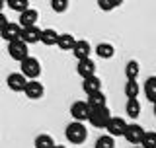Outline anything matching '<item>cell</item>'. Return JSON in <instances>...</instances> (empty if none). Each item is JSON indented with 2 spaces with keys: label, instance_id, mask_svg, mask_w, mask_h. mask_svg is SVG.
Instances as JSON below:
<instances>
[{
  "label": "cell",
  "instance_id": "2",
  "mask_svg": "<svg viewBox=\"0 0 156 148\" xmlns=\"http://www.w3.org/2000/svg\"><path fill=\"white\" fill-rule=\"evenodd\" d=\"M111 119V111L107 105H101V107H94V109H90L88 113V121H90L92 127H96V129H105V125L109 123Z\"/></svg>",
  "mask_w": 156,
  "mask_h": 148
},
{
  "label": "cell",
  "instance_id": "34",
  "mask_svg": "<svg viewBox=\"0 0 156 148\" xmlns=\"http://www.w3.org/2000/svg\"><path fill=\"white\" fill-rule=\"evenodd\" d=\"M135 148H140V146H135Z\"/></svg>",
  "mask_w": 156,
  "mask_h": 148
},
{
  "label": "cell",
  "instance_id": "19",
  "mask_svg": "<svg viewBox=\"0 0 156 148\" xmlns=\"http://www.w3.org/2000/svg\"><path fill=\"white\" fill-rule=\"evenodd\" d=\"M144 93H146V100L150 103L156 101V76H150L144 82Z\"/></svg>",
  "mask_w": 156,
  "mask_h": 148
},
{
  "label": "cell",
  "instance_id": "10",
  "mask_svg": "<svg viewBox=\"0 0 156 148\" xmlns=\"http://www.w3.org/2000/svg\"><path fill=\"white\" fill-rule=\"evenodd\" d=\"M20 31H22V27L18 26V22H8L6 26H4L2 29H0V39H4V41H16V39H20Z\"/></svg>",
  "mask_w": 156,
  "mask_h": 148
},
{
  "label": "cell",
  "instance_id": "1",
  "mask_svg": "<svg viewBox=\"0 0 156 148\" xmlns=\"http://www.w3.org/2000/svg\"><path fill=\"white\" fill-rule=\"evenodd\" d=\"M65 136L70 144H82V142H86V139H88V129L84 127V123L72 121L70 125H66Z\"/></svg>",
  "mask_w": 156,
  "mask_h": 148
},
{
  "label": "cell",
  "instance_id": "27",
  "mask_svg": "<svg viewBox=\"0 0 156 148\" xmlns=\"http://www.w3.org/2000/svg\"><path fill=\"white\" fill-rule=\"evenodd\" d=\"M4 4H6L8 8H12L14 12H23V10L29 8V2H27V0H6Z\"/></svg>",
  "mask_w": 156,
  "mask_h": 148
},
{
  "label": "cell",
  "instance_id": "7",
  "mask_svg": "<svg viewBox=\"0 0 156 148\" xmlns=\"http://www.w3.org/2000/svg\"><path fill=\"white\" fill-rule=\"evenodd\" d=\"M88 113H90V107L86 105V101H74L70 105V115H72V119L78 121V123L88 121Z\"/></svg>",
  "mask_w": 156,
  "mask_h": 148
},
{
  "label": "cell",
  "instance_id": "14",
  "mask_svg": "<svg viewBox=\"0 0 156 148\" xmlns=\"http://www.w3.org/2000/svg\"><path fill=\"white\" fill-rule=\"evenodd\" d=\"M92 53V45L84 39H80V41H74V47H72V55H74L78 61H82V58H88Z\"/></svg>",
  "mask_w": 156,
  "mask_h": 148
},
{
  "label": "cell",
  "instance_id": "3",
  "mask_svg": "<svg viewBox=\"0 0 156 148\" xmlns=\"http://www.w3.org/2000/svg\"><path fill=\"white\" fill-rule=\"evenodd\" d=\"M20 68H22L20 72L26 76V80H37L41 74V62L35 57H26L23 61H20Z\"/></svg>",
  "mask_w": 156,
  "mask_h": 148
},
{
  "label": "cell",
  "instance_id": "15",
  "mask_svg": "<svg viewBox=\"0 0 156 148\" xmlns=\"http://www.w3.org/2000/svg\"><path fill=\"white\" fill-rule=\"evenodd\" d=\"M82 90H84L88 96L90 93H94V92H101V80L96 76H88V78H84V82H82Z\"/></svg>",
  "mask_w": 156,
  "mask_h": 148
},
{
  "label": "cell",
  "instance_id": "33",
  "mask_svg": "<svg viewBox=\"0 0 156 148\" xmlns=\"http://www.w3.org/2000/svg\"><path fill=\"white\" fill-rule=\"evenodd\" d=\"M53 148H66V146H58V144H55V146H53Z\"/></svg>",
  "mask_w": 156,
  "mask_h": 148
},
{
  "label": "cell",
  "instance_id": "20",
  "mask_svg": "<svg viewBox=\"0 0 156 148\" xmlns=\"http://www.w3.org/2000/svg\"><path fill=\"white\" fill-rule=\"evenodd\" d=\"M96 55L100 58H111L115 55V49L111 43H100V45H96Z\"/></svg>",
  "mask_w": 156,
  "mask_h": 148
},
{
  "label": "cell",
  "instance_id": "6",
  "mask_svg": "<svg viewBox=\"0 0 156 148\" xmlns=\"http://www.w3.org/2000/svg\"><path fill=\"white\" fill-rule=\"evenodd\" d=\"M39 37H41V29L37 26L22 27V31H20V41H23L27 47L33 45V43H39Z\"/></svg>",
  "mask_w": 156,
  "mask_h": 148
},
{
  "label": "cell",
  "instance_id": "16",
  "mask_svg": "<svg viewBox=\"0 0 156 148\" xmlns=\"http://www.w3.org/2000/svg\"><path fill=\"white\" fill-rule=\"evenodd\" d=\"M74 41H76V37L70 35V33H58L55 45H57L58 49H62V51H72V47H74Z\"/></svg>",
  "mask_w": 156,
  "mask_h": 148
},
{
  "label": "cell",
  "instance_id": "24",
  "mask_svg": "<svg viewBox=\"0 0 156 148\" xmlns=\"http://www.w3.org/2000/svg\"><path fill=\"white\" fill-rule=\"evenodd\" d=\"M140 148H156V132L154 131H144L140 139Z\"/></svg>",
  "mask_w": 156,
  "mask_h": 148
},
{
  "label": "cell",
  "instance_id": "29",
  "mask_svg": "<svg viewBox=\"0 0 156 148\" xmlns=\"http://www.w3.org/2000/svg\"><path fill=\"white\" fill-rule=\"evenodd\" d=\"M98 6L104 10V12H109V10H113V8H111V4H109V0H98Z\"/></svg>",
  "mask_w": 156,
  "mask_h": 148
},
{
  "label": "cell",
  "instance_id": "17",
  "mask_svg": "<svg viewBox=\"0 0 156 148\" xmlns=\"http://www.w3.org/2000/svg\"><path fill=\"white\" fill-rule=\"evenodd\" d=\"M57 37H58V33H57L53 27L41 29V37H39V43H43V45H47V47H53V45L57 43Z\"/></svg>",
  "mask_w": 156,
  "mask_h": 148
},
{
  "label": "cell",
  "instance_id": "28",
  "mask_svg": "<svg viewBox=\"0 0 156 148\" xmlns=\"http://www.w3.org/2000/svg\"><path fill=\"white\" fill-rule=\"evenodd\" d=\"M51 8H53V12L62 14L68 10V0H51Z\"/></svg>",
  "mask_w": 156,
  "mask_h": 148
},
{
  "label": "cell",
  "instance_id": "21",
  "mask_svg": "<svg viewBox=\"0 0 156 148\" xmlns=\"http://www.w3.org/2000/svg\"><path fill=\"white\" fill-rule=\"evenodd\" d=\"M140 93V86L136 80H127L125 82V96L129 100H136V96Z\"/></svg>",
  "mask_w": 156,
  "mask_h": 148
},
{
  "label": "cell",
  "instance_id": "31",
  "mask_svg": "<svg viewBox=\"0 0 156 148\" xmlns=\"http://www.w3.org/2000/svg\"><path fill=\"white\" fill-rule=\"evenodd\" d=\"M121 2H123V0H109L111 8H117V6H121Z\"/></svg>",
  "mask_w": 156,
  "mask_h": 148
},
{
  "label": "cell",
  "instance_id": "22",
  "mask_svg": "<svg viewBox=\"0 0 156 148\" xmlns=\"http://www.w3.org/2000/svg\"><path fill=\"white\" fill-rule=\"evenodd\" d=\"M139 72H140V65L136 61H129L125 65V76H127V80H136Z\"/></svg>",
  "mask_w": 156,
  "mask_h": 148
},
{
  "label": "cell",
  "instance_id": "11",
  "mask_svg": "<svg viewBox=\"0 0 156 148\" xmlns=\"http://www.w3.org/2000/svg\"><path fill=\"white\" fill-rule=\"evenodd\" d=\"M26 76H23L22 72H12V74H8V78H6V84H8V88L12 92H23V88H26Z\"/></svg>",
  "mask_w": 156,
  "mask_h": 148
},
{
  "label": "cell",
  "instance_id": "8",
  "mask_svg": "<svg viewBox=\"0 0 156 148\" xmlns=\"http://www.w3.org/2000/svg\"><path fill=\"white\" fill-rule=\"evenodd\" d=\"M125 127H127L125 119H121V117H111L109 123L105 125V129H107V135L115 139V136H123Z\"/></svg>",
  "mask_w": 156,
  "mask_h": 148
},
{
  "label": "cell",
  "instance_id": "9",
  "mask_svg": "<svg viewBox=\"0 0 156 148\" xmlns=\"http://www.w3.org/2000/svg\"><path fill=\"white\" fill-rule=\"evenodd\" d=\"M23 93L29 97V100H39V97L45 93V88L39 80H27L26 88H23Z\"/></svg>",
  "mask_w": 156,
  "mask_h": 148
},
{
  "label": "cell",
  "instance_id": "35",
  "mask_svg": "<svg viewBox=\"0 0 156 148\" xmlns=\"http://www.w3.org/2000/svg\"><path fill=\"white\" fill-rule=\"evenodd\" d=\"M2 2H6V0H2Z\"/></svg>",
  "mask_w": 156,
  "mask_h": 148
},
{
  "label": "cell",
  "instance_id": "18",
  "mask_svg": "<svg viewBox=\"0 0 156 148\" xmlns=\"http://www.w3.org/2000/svg\"><path fill=\"white\" fill-rule=\"evenodd\" d=\"M86 105L90 107V109H94V107H101V105H105V93H104V92H94V93H90V96H88V101H86Z\"/></svg>",
  "mask_w": 156,
  "mask_h": 148
},
{
  "label": "cell",
  "instance_id": "13",
  "mask_svg": "<svg viewBox=\"0 0 156 148\" xmlns=\"http://www.w3.org/2000/svg\"><path fill=\"white\" fill-rule=\"evenodd\" d=\"M76 72H78V76H82V78L94 76V74H96V65H94V61H92L90 57H88V58H82V61H78Z\"/></svg>",
  "mask_w": 156,
  "mask_h": 148
},
{
  "label": "cell",
  "instance_id": "25",
  "mask_svg": "<svg viewBox=\"0 0 156 148\" xmlns=\"http://www.w3.org/2000/svg\"><path fill=\"white\" fill-rule=\"evenodd\" d=\"M94 148H115V139L109 135H101V136H98Z\"/></svg>",
  "mask_w": 156,
  "mask_h": 148
},
{
  "label": "cell",
  "instance_id": "32",
  "mask_svg": "<svg viewBox=\"0 0 156 148\" xmlns=\"http://www.w3.org/2000/svg\"><path fill=\"white\" fill-rule=\"evenodd\" d=\"M2 8H4V2H2V0H0V12H2Z\"/></svg>",
  "mask_w": 156,
  "mask_h": 148
},
{
  "label": "cell",
  "instance_id": "30",
  "mask_svg": "<svg viewBox=\"0 0 156 148\" xmlns=\"http://www.w3.org/2000/svg\"><path fill=\"white\" fill-rule=\"evenodd\" d=\"M6 23H8V18L4 16V12H0V29H2L4 26H6Z\"/></svg>",
  "mask_w": 156,
  "mask_h": 148
},
{
  "label": "cell",
  "instance_id": "5",
  "mask_svg": "<svg viewBox=\"0 0 156 148\" xmlns=\"http://www.w3.org/2000/svg\"><path fill=\"white\" fill-rule=\"evenodd\" d=\"M8 53H10V57H12L14 61H23L26 57H29V49H27V45H26L23 41H20V39L8 43Z\"/></svg>",
  "mask_w": 156,
  "mask_h": 148
},
{
  "label": "cell",
  "instance_id": "26",
  "mask_svg": "<svg viewBox=\"0 0 156 148\" xmlns=\"http://www.w3.org/2000/svg\"><path fill=\"white\" fill-rule=\"evenodd\" d=\"M53 146H55V140L51 135H39L35 139V148H53Z\"/></svg>",
  "mask_w": 156,
  "mask_h": 148
},
{
  "label": "cell",
  "instance_id": "23",
  "mask_svg": "<svg viewBox=\"0 0 156 148\" xmlns=\"http://www.w3.org/2000/svg\"><path fill=\"white\" fill-rule=\"evenodd\" d=\"M125 113L131 117V119H136V117L140 115V103H139V100H127Z\"/></svg>",
  "mask_w": 156,
  "mask_h": 148
},
{
  "label": "cell",
  "instance_id": "4",
  "mask_svg": "<svg viewBox=\"0 0 156 148\" xmlns=\"http://www.w3.org/2000/svg\"><path fill=\"white\" fill-rule=\"evenodd\" d=\"M143 135H144V129L139 125V123H127L125 132H123V136H125L127 142H131V144H140Z\"/></svg>",
  "mask_w": 156,
  "mask_h": 148
},
{
  "label": "cell",
  "instance_id": "12",
  "mask_svg": "<svg viewBox=\"0 0 156 148\" xmlns=\"http://www.w3.org/2000/svg\"><path fill=\"white\" fill-rule=\"evenodd\" d=\"M39 18V12L35 8H27L23 12H20V19H18V26L20 27H29V26H35Z\"/></svg>",
  "mask_w": 156,
  "mask_h": 148
}]
</instances>
